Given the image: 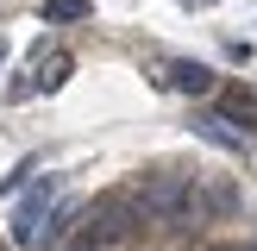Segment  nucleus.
Listing matches in <instances>:
<instances>
[{"instance_id":"1","label":"nucleus","mask_w":257,"mask_h":251,"mask_svg":"<svg viewBox=\"0 0 257 251\" xmlns=\"http://www.w3.org/2000/svg\"><path fill=\"white\" fill-rule=\"evenodd\" d=\"M145 201H138V188H107V195L88 201V226H82V245H125V238L145 226Z\"/></svg>"},{"instance_id":"12","label":"nucleus","mask_w":257,"mask_h":251,"mask_svg":"<svg viewBox=\"0 0 257 251\" xmlns=\"http://www.w3.org/2000/svg\"><path fill=\"white\" fill-rule=\"evenodd\" d=\"M201 7H207V0H201Z\"/></svg>"},{"instance_id":"2","label":"nucleus","mask_w":257,"mask_h":251,"mask_svg":"<svg viewBox=\"0 0 257 251\" xmlns=\"http://www.w3.org/2000/svg\"><path fill=\"white\" fill-rule=\"evenodd\" d=\"M50 201H57V176H38V182L25 188V201L13 207V238H19V245H44Z\"/></svg>"},{"instance_id":"8","label":"nucleus","mask_w":257,"mask_h":251,"mask_svg":"<svg viewBox=\"0 0 257 251\" xmlns=\"http://www.w3.org/2000/svg\"><path fill=\"white\" fill-rule=\"evenodd\" d=\"M213 251H238V245H213Z\"/></svg>"},{"instance_id":"3","label":"nucleus","mask_w":257,"mask_h":251,"mask_svg":"<svg viewBox=\"0 0 257 251\" xmlns=\"http://www.w3.org/2000/svg\"><path fill=\"white\" fill-rule=\"evenodd\" d=\"M163 88H176V94H213V69L207 63H170Z\"/></svg>"},{"instance_id":"10","label":"nucleus","mask_w":257,"mask_h":251,"mask_svg":"<svg viewBox=\"0 0 257 251\" xmlns=\"http://www.w3.org/2000/svg\"><path fill=\"white\" fill-rule=\"evenodd\" d=\"M75 251H94V245H75Z\"/></svg>"},{"instance_id":"7","label":"nucleus","mask_w":257,"mask_h":251,"mask_svg":"<svg viewBox=\"0 0 257 251\" xmlns=\"http://www.w3.org/2000/svg\"><path fill=\"white\" fill-rule=\"evenodd\" d=\"M44 19H50V25H69V19H88V0H44Z\"/></svg>"},{"instance_id":"9","label":"nucleus","mask_w":257,"mask_h":251,"mask_svg":"<svg viewBox=\"0 0 257 251\" xmlns=\"http://www.w3.org/2000/svg\"><path fill=\"white\" fill-rule=\"evenodd\" d=\"M0 63H7V44H0Z\"/></svg>"},{"instance_id":"11","label":"nucleus","mask_w":257,"mask_h":251,"mask_svg":"<svg viewBox=\"0 0 257 251\" xmlns=\"http://www.w3.org/2000/svg\"><path fill=\"white\" fill-rule=\"evenodd\" d=\"M245 251H257V245H245Z\"/></svg>"},{"instance_id":"5","label":"nucleus","mask_w":257,"mask_h":251,"mask_svg":"<svg viewBox=\"0 0 257 251\" xmlns=\"http://www.w3.org/2000/svg\"><path fill=\"white\" fill-rule=\"evenodd\" d=\"M69 50H50V57H38V69H32V88H63L69 82Z\"/></svg>"},{"instance_id":"4","label":"nucleus","mask_w":257,"mask_h":251,"mask_svg":"<svg viewBox=\"0 0 257 251\" xmlns=\"http://www.w3.org/2000/svg\"><path fill=\"white\" fill-rule=\"evenodd\" d=\"M201 138H207V145H220V151H245V132H232V119H226V113H201Z\"/></svg>"},{"instance_id":"6","label":"nucleus","mask_w":257,"mask_h":251,"mask_svg":"<svg viewBox=\"0 0 257 251\" xmlns=\"http://www.w3.org/2000/svg\"><path fill=\"white\" fill-rule=\"evenodd\" d=\"M220 113H226V119H257V88H226Z\"/></svg>"}]
</instances>
